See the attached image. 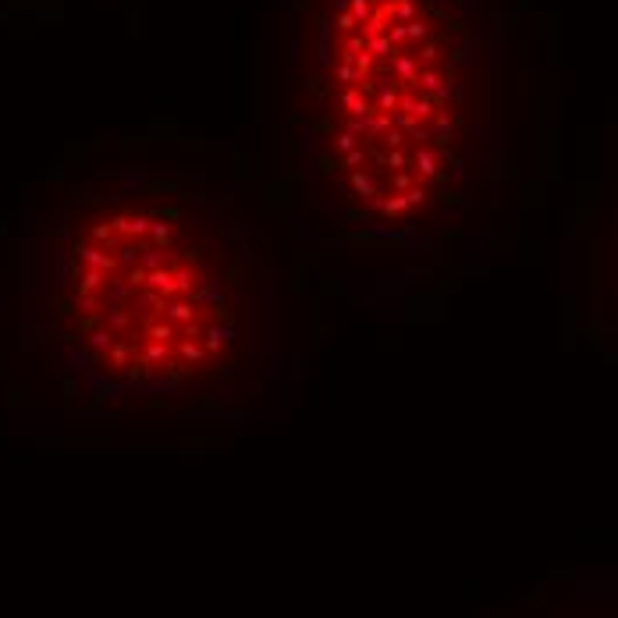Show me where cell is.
Returning <instances> with one entry per match:
<instances>
[{
    "mask_svg": "<svg viewBox=\"0 0 618 618\" xmlns=\"http://www.w3.org/2000/svg\"><path fill=\"white\" fill-rule=\"evenodd\" d=\"M39 334L107 398L189 405L263 363L271 266L256 224L185 178L78 196L36 266Z\"/></svg>",
    "mask_w": 618,
    "mask_h": 618,
    "instance_id": "1",
    "label": "cell"
},
{
    "mask_svg": "<svg viewBox=\"0 0 618 618\" xmlns=\"http://www.w3.org/2000/svg\"><path fill=\"white\" fill-rule=\"evenodd\" d=\"M480 0H295L288 117L309 199L416 235L477 192L490 128Z\"/></svg>",
    "mask_w": 618,
    "mask_h": 618,
    "instance_id": "2",
    "label": "cell"
}]
</instances>
